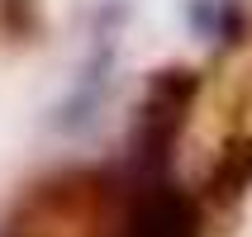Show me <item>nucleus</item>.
I'll return each instance as SVG.
<instances>
[{
	"mask_svg": "<svg viewBox=\"0 0 252 237\" xmlns=\"http://www.w3.org/2000/svg\"><path fill=\"white\" fill-rule=\"evenodd\" d=\"M195 233H200V213L190 195L162 181L143 185L128 199L124 223H119V237H195Z\"/></svg>",
	"mask_w": 252,
	"mask_h": 237,
	"instance_id": "obj_1",
	"label": "nucleus"
}]
</instances>
